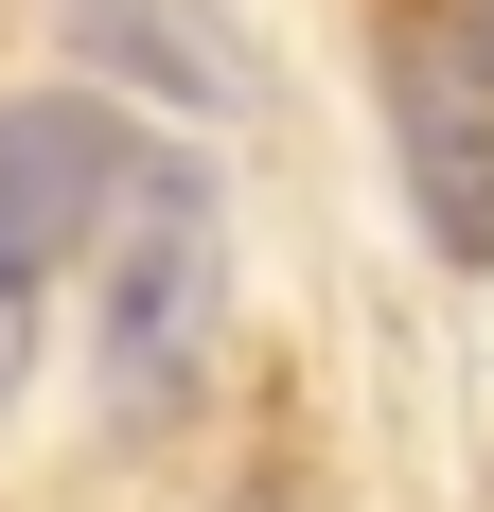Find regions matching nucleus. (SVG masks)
Returning a JSON list of instances; mask_svg holds the SVG:
<instances>
[{"instance_id":"f257e3e1","label":"nucleus","mask_w":494,"mask_h":512,"mask_svg":"<svg viewBox=\"0 0 494 512\" xmlns=\"http://www.w3.org/2000/svg\"><path fill=\"white\" fill-rule=\"evenodd\" d=\"M89 354H106V407L124 424H177L212 389V336H230V212H212L195 159H142L124 212L89 230Z\"/></svg>"},{"instance_id":"f03ea898","label":"nucleus","mask_w":494,"mask_h":512,"mask_svg":"<svg viewBox=\"0 0 494 512\" xmlns=\"http://www.w3.org/2000/svg\"><path fill=\"white\" fill-rule=\"evenodd\" d=\"M371 71H389V159H406L424 248H442V265H494V18L406 0Z\"/></svg>"},{"instance_id":"7ed1b4c3","label":"nucleus","mask_w":494,"mask_h":512,"mask_svg":"<svg viewBox=\"0 0 494 512\" xmlns=\"http://www.w3.org/2000/svg\"><path fill=\"white\" fill-rule=\"evenodd\" d=\"M124 177H142V142H124L106 106H71V89L0 106V301H18V283H53V265L89 248L106 212H124Z\"/></svg>"},{"instance_id":"20e7f679","label":"nucleus","mask_w":494,"mask_h":512,"mask_svg":"<svg viewBox=\"0 0 494 512\" xmlns=\"http://www.w3.org/2000/svg\"><path fill=\"white\" fill-rule=\"evenodd\" d=\"M477 18H494V0H477Z\"/></svg>"}]
</instances>
